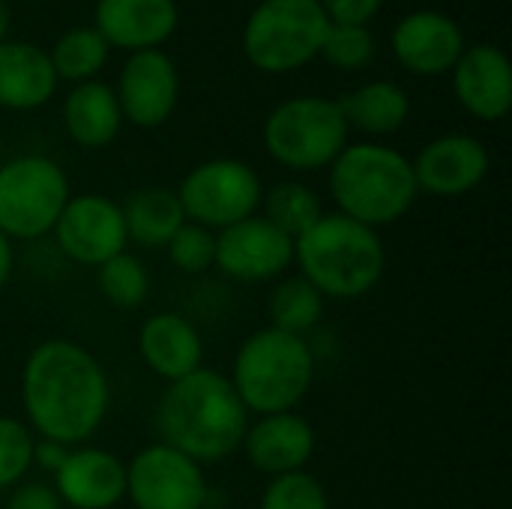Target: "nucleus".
Returning a JSON list of instances; mask_svg holds the SVG:
<instances>
[{
	"label": "nucleus",
	"mask_w": 512,
	"mask_h": 509,
	"mask_svg": "<svg viewBox=\"0 0 512 509\" xmlns=\"http://www.w3.org/2000/svg\"><path fill=\"white\" fill-rule=\"evenodd\" d=\"M390 45L396 60L423 78L450 72L468 48L462 24L441 9H414L402 15L393 27Z\"/></svg>",
	"instance_id": "2eb2a0df"
},
{
	"label": "nucleus",
	"mask_w": 512,
	"mask_h": 509,
	"mask_svg": "<svg viewBox=\"0 0 512 509\" xmlns=\"http://www.w3.org/2000/svg\"><path fill=\"white\" fill-rule=\"evenodd\" d=\"M261 204H264V219L294 243L324 216L318 192L300 180H282L270 186L261 195Z\"/></svg>",
	"instance_id": "393cba45"
},
{
	"label": "nucleus",
	"mask_w": 512,
	"mask_h": 509,
	"mask_svg": "<svg viewBox=\"0 0 512 509\" xmlns=\"http://www.w3.org/2000/svg\"><path fill=\"white\" fill-rule=\"evenodd\" d=\"M54 237L57 249L81 267H102L126 252L129 243L120 204L99 192L72 195L54 225Z\"/></svg>",
	"instance_id": "9b49d317"
},
{
	"label": "nucleus",
	"mask_w": 512,
	"mask_h": 509,
	"mask_svg": "<svg viewBox=\"0 0 512 509\" xmlns=\"http://www.w3.org/2000/svg\"><path fill=\"white\" fill-rule=\"evenodd\" d=\"M156 429L162 444L198 465H213L240 450L249 411L222 372L201 366L165 387L156 405Z\"/></svg>",
	"instance_id": "f03ea898"
},
{
	"label": "nucleus",
	"mask_w": 512,
	"mask_h": 509,
	"mask_svg": "<svg viewBox=\"0 0 512 509\" xmlns=\"http://www.w3.org/2000/svg\"><path fill=\"white\" fill-rule=\"evenodd\" d=\"M69 450H72V447H66V444L36 438V444H33V465H39V468L48 471V474H57L60 465H63L66 456H69Z\"/></svg>",
	"instance_id": "f704fd0d"
},
{
	"label": "nucleus",
	"mask_w": 512,
	"mask_h": 509,
	"mask_svg": "<svg viewBox=\"0 0 512 509\" xmlns=\"http://www.w3.org/2000/svg\"><path fill=\"white\" fill-rule=\"evenodd\" d=\"M294 261L324 300H360L378 288L387 252L378 231L342 213H324L294 243Z\"/></svg>",
	"instance_id": "20e7f679"
},
{
	"label": "nucleus",
	"mask_w": 512,
	"mask_h": 509,
	"mask_svg": "<svg viewBox=\"0 0 512 509\" xmlns=\"http://www.w3.org/2000/svg\"><path fill=\"white\" fill-rule=\"evenodd\" d=\"M204 509H213V507H204Z\"/></svg>",
	"instance_id": "4c0bfd02"
},
{
	"label": "nucleus",
	"mask_w": 512,
	"mask_h": 509,
	"mask_svg": "<svg viewBox=\"0 0 512 509\" xmlns=\"http://www.w3.org/2000/svg\"><path fill=\"white\" fill-rule=\"evenodd\" d=\"M138 354L144 366L171 381H180L204 366V342L195 324L177 312L150 315L138 330Z\"/></svg>",
	"instance_id": "aec40b11"
},
{
	"label": "nucleus",
	"mask_w": 512,
	"mask_h": 509,
	"mask_svg": "<svg viewBox=\"0 0 512 509\" xmlns=\"http://www.w3.org/2000/svg\"><path fill=\"white\" fill-rule=\"evenodd\" d=\"M258 509H330V495L318 477L294 471L267 483Z\"/></svg>",
	"instance_id": "c756f323"
},
{
	"label": "nucleus",
	"mask_w": 512,
	"mask_h": 509,
	"mask_svg": "<svg viewBox=\"0 0 512 509\" xmlns=\"http://www.w3.org/2000/svg\"><path fill=\"white\" fill-rule=\"evenodd\" d=\"M57 498L72 509H114L126 498V465L108 450L78 447L60 465Z\"/></svg>",
	"instance_id": "6ab92c4d"
},
{
	"label": "nucleus",
	"mask_w": 512,
	"mask_h": 509,
	"mask_svg": "<svg viewBox=\"0 0 512 509\" xmlns=\"http://www.w3.org/2000/svg\"><path fill=\"white\" fill-rule=\"evenodd\" d=\"M294 264V240L264 216H249L216 234V264L237 282H273Z\"/></svg>",
	"instance_id": "ddd939ff"
},
{
	"label": "nucleus",
	"mask_w": 512,
	"mask_h": 509,
	"mask_svg": "<svg viewBox=\"0 0 512 509\" xmlns=\"http://www.w3.org/2000/svg\"><path fill=\"white\" fill-rule=\"evenodd\" d=\"M228 381L249 414L294 411L312 390L315 354L303 336L264 327L240 345Z\"/></svg>",
	"instance_id": "39448f33"
},
{
	"label": "nucleus",
	"mask_w": 512,
	"mask_h": 509,
	"mask_svg": "<svg viewBox=\"0 0 512 509\" xmlns=\"http://www.w3.org/2000/svg\"><path fill=\"white\" fill-rule=\"evenodd\" d=\"M330 18L321 0H261L243 24V54L267 75H288L321 57Z\"/></svg>",
	"instance_id": "423d86ee"
},
{
	"label": "nucleus",
	"mask_w": 512,
	"mask_h": 509,
	"mask_svg": "<svg viewBox=\"0 0 512 509\" xmlns=\"http://www.w3.org/2000/svg\"><path fill=\"white\" fill-rule=\"evenodd\" d=\"M9 21H12V12H9V3L0 0V42L9 36Z\"/></svg>",
	"instance_id": "e433bc0d"
},
{
	"label": "nucleus",
	"mask_w": 512,
	"mask_h": 509,
	"mask_svg": "<svg viewBox=\"0 0 512 509\" xmlns=\"http://www.w3.org/2000/svg\"><path fill=\"white\" fill-rule=\"evenodd\" d=\"M456 102L483 123H498L512 108V66L504 48L468 45L450 69Z\"/></svg>",
	"instance_id": "dca6fc26"
},
{
	"label": "nucleus",
	"mask_w": 512,
	"mask_h": 509,
	"mask_svg": "<svg viewBox=\"0 0 512 509\" xmlns=\"http://www.w3.org/2000/svg\"><path fill=\"white\" fill-rule=\"evenodd\" d=\"M336 213L378 231L411 213L420 198L411 159L381 141L348 144L327 177Z\"/></svg>",
	"instance_id": "7ed1b4c3"
},
{
	"label": "nucleus",
	"mask_w": 512,
	"mask_h": 509,
	"mask_svg": "<svg viewBox=\"0 0 512 509\" xmlns=\"http://www.w3.org/2000/svg\"><path fill=\"white\" fill-rule=\"evenodd\" d=\"M321 6L330 24H369L381 12L384 0H321Z\"/></svg>",
	"instance_id": "473e14b6"
},
{
	"label": "nucleus",
	"mask_w": 512,
	"mask_h": 509,
	"mask_svg": "<svg viewBox=\"0 0 512 509\" xmlns=\"http://www.w3.org/2000/svg\"><path fill=\"white\" fill-rule=\"evenodd\" d=\"M168 258L177 270L195 276V273H207L216 264V234L210 228H201L195 222H186L171 243L165 246Z\"/></svg>",
	"instance_id": "2f4dec72"
},
{
	"label": "nucleus",
	"mask_w": 512,
	"mask_h": 509,
	"mask_svg": "<svg viewBox=\"0 0 512 509\" xmlns=\"http://www.w3.org/2000/svg\"><path fill=\"white\" fill-rule=\"evenodd\" d=\"M489 150L480 138L447 132L432 138L417 159H411L417 189L435 198H462L489 177Z\"/></svg>",
	"instance_id": "4468645a"
},
{
	"label": "nucleus",
	"mask_w": 512,
	"mask_h": 509,
	"mask_svg": "<svg viewBox=\"0 0 512 509\" xmlns=\"http://www.w3.org/2000/svg\"><path fill=\"white\" fill-rule=\"evenodd\" d=\"M36 435L15 417H0V492L15 489L33 468Z\"/></svg>",
	"instance_id": "7c9ffc66"
},
{
	"label": "nucleus",
	"mask_w": 512,
	"mask_h": 509,
	"mask_svg": "<svg viewBox=\"0 0 512 509\" xmlns=\"http://www.w3.org/2000/svg\"><path fill=\"white\" fill-rule=\"evenodd\" d=\"M6 509H63V504L48 483H18L9 492Z\"/></svg>",
	"instance_id": "72a5a7b5"
},
{
	"label": "nucleus",
	"mask_w": 512,
	"mask_h": 509,
	"mask_svg": "<svg viewBox=\"0 0 512 509\" xmlns=\"http://www.w3.org/2000/svg\"><path fill=\"white\" fill-rule=\"evenodd\" d=\"M114 93L123 120H129L138 129H159L177 111V99H180L177 63L162 48L135 51L126 57Z\"/></svg>",
	"instance_id": "f8f14e48"
},
{
	"label": "nucleus",
	"mask_w": 512,
	"mask_h": 509,
	"mask_svg": "<svg viewBox=\"0 0 512 509\" xmlns=\"http://www.w3.org/2000/svg\"><path fill=\"white\" fill-rule=\"evenodd\" d=\"M261 195L264 186L258 171L240 159H207L195 165L177 189L186 222L210 231H222L255 216Z\"/></svg>",
	"instance_id": "1a4fd4ad"
},
{
	"label": "nucleus",
	"mask_w": 512,
	"mask_h": 509,
	"mask_svg": "<svg viewBox=\"0 0 512 509\" xmlns=\"http://www.w3.org/2000/svg\"><path fill=\"white\" fill-rule=\"evenodd\" d=\"M108 45L99 36V30L93 24L87 27H69L66 33H60V39L54 42V48L48 51V60L54 66L57 81H93L102 66L108 63Z\"/></svg>",
	"instance_id": "a878e982"
},
{
	"label": "nucleus",
	"mask_w": 512,
	"mask_h": 509,
	"mask_svg": "<svg viewBox=\"0 0 512 509\" xmlns=\"http://www.w3.org/2000/svg\"><path fill=\"white\" fill-rule=\"evenodd\" d=\"M321 315H324V297L303 276L282 279L270 294V327L273 330L303 336L321 321Z\"/></svg>",
	"instance_id": "bb28decb"
},
{
	"label": "nucleus",
	"mask_w": 512,
	"mask_h": 509,
	"mask_svg": "<svg viewBox=\"0 0 512 509\" xmlns=\"http://www.w3.org/2000/svg\"><path fill=\"white\" fill-rule=\"evenodd\" d=\"M126 498L135 509H204V468L168 444H150L126 465Z\"/></svg>",
	"instance_id": "9d476101"
},
{
	"label": "nucleus",
	"mask_w": 512,
	"mask_h": 509,
	"mask_svg": "<svg viewBox=\"0 0 512 509\" xmlns=\"http://www.w3.org/2000/svg\"><path fill=\"white\" fill-rule=\"evenodd\" d=\"M315 444L318 438L312 423L297 411H282L249 423L240 447L249 465L273 480L282 474L306 471L309 459L315 456Z\"/></svg>",
	"instance_id": "a211bd4d"
},
{
	"label": "nucleus",
	"mask_w": 512,
	"mask_h": 509,
	"mask_svg": "<svg viewBox=\"0 0 512 509\" xmlns=\"http://www.w3.org/2000/svg\"><path fill=\"white\" fill-rule=\"evenodd\" d=\"M57 90V75L48 60V51L21 42H0V108L6 111H33L42 108Z\"/></svg>",
	"instance_id": "412c9836"
},
{
	"label": "nucleus",
	"mask_w": 512,
	"mask_h": 509,
	"mask_svg": "<svg viewBox=\"0 0 512 509\" xmlns=\"http://www.w3.org/2000/svg\"><path fill=\"white\" fill-rule=\"evenodd\" d=\"M12 267H15L12 240H9L6 234H0V291L9 285V279H12Z\"/></svg>",
	"instance_id": "c9c22d12"
},
{
	"label": "nucleus",
	"mask_w": 512,
	"mask_h": 509,
	"mask_svg": "<svg viewBox=\"0 0 512 509\" xmlns=\"http://www.w3.org/2000/svg\"><path fill=\"white\" fill-rule=\"evenodd\" d=\"M99 291L117 309H138L150 294V273L144 261L132 252H120L102 267H96Z\"/></svg>",
	"instance_id": "cd10ccee"
},
{
	"label": "nucleus",
	"mask_w": 512,
	"mask_h": 509,
	"mask_svg": "<svg viewBox=\"0 0 512 509\" xmlns=\"http://www.w3.org/2000/svg\"><path fill=\"white\" fill-rule=\"evenodd\" d=\"M339 111L348 123V129H357L369 138H384L399 132L411 117V96L402 84L378 78L366 81L357 90L342 93Z\"/></svg>",
	"instance_id": "5701e85b"
},
{
	"label": "nucleus",
	"mask_w": 512,
	"mask_h": 509,
	"mask_svg": "<svg viewBox=\"0 0 512 509\" xmlns=\"http://www.w3.org/2000/svg\"><path fill=\"white\" fill-rule=\"evenodd\" d=\"M123 225L126 240L141 249H165L171 237L186 225V213L174 189L165 186H144L135 189L123 204Z\"/></svg>",
	"instance_id": "b1692460"
},
{
	"label": "nucleus",
	"mask_w": 512,
	"mask_h": 509,
	"mask_svg": "<svg viewBox=\"0 0 512 509\" xmlns=\"http://www.w3.org/2000/svg\"><path fill=\"white\" fill-rule=\"evenodd\" d=\"M111 387L102 363L69 339L39 342L21 369V408L36 438L66 447L90 441L105 423Z\"/></svg>",
	"instance_id": "f257e3e1"
},
{
	"label": "nucleus",
	"mask_w": 512,
	"mask_h": 509,
	"mask_svg": "<svg viewBox=\"0 0 512 509\" xmlns=\"http://www.w3.org/2000/svg\"><path fill=\"white\" fill-rule=\"evenodd\" d=\"M321 57L342 72H357L372 63L375 57V36L369 24H330Z\"/></svg>",
	"instance_id": "c85d7f7f"
},
{
	"label": "nucleus",
	"mask_w": 512,
	"mask_h": 509,
	"mask_svg": "<svg viewBox=\"0 0 512 509\" xmlns=\"http://www.w3.org/2000/svg\"><path fill=\"white\" fill-rule=\"evenodd\" d=\"M177 24V0H96L93 6V27L105 45L129 54L162 48Z\"/></svg>",
	"instance_id": "f3484780"
},
{
	"label": "nucleus",
	"mask_w": 512,
	"mask_h": 509,
	"mask_svg": "<svg viewBox=\"0 0 512 509\" xmlns=\"http://www.w3.org/2000/svg\"><path fill=\"white\" fill-rule=\"evenodd\" d=\"M348 123L330 96H291L279 102L261 129L264 150L291 171H321L348 147Z\"/></svg>",
	"instance_id": "0eeeda50"
},
{
	"label": "nucleus",
	"mask_w": 512,
	"mask_h": 509,
	"mask_svg": "<svg viewBox=\"0 0 512 509\" xmlns=\"http://www.w3.org/2000/svg\"><path fill=\"white\" fill-rule=\"evenodd\" d=\"M63 126L66 135L87 150L108 147L123 126V111L114 87L105 81H81L63 99Z\"/></svg>",
	"instance_id": "4be33fe9"
},
{
	"label": "nucleus",
	"mask_w": 512,
	"mask_h": 509,
	"mask_svg": "<svg viewBox=\"0 0 512 509\" xmlns=\"http://www.w3.org/2000/svg\"><path fill=\"white\" fill-rule=\"evenodd\" d=\"M69 192L66 171L39 153H24L0 165V234L36 240L54 231Z\"/></svg>",
	"instance_id": "6e6552de"
}]
</instances>
